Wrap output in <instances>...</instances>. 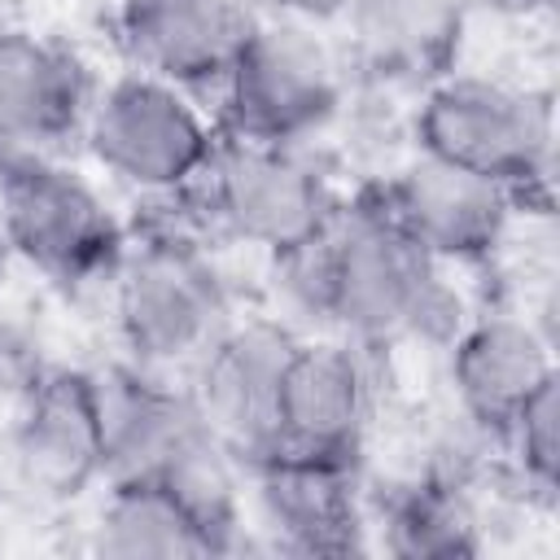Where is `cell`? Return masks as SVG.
<instances>
[{
	"mask_svg": "<svg viewBox=\"0 0 560 560\" xmlns=\"http://www.w3.org/2000/svg\"><path fill=\"white\" fill-rule=\"evenodd\" d=\"M92 551L109 556V560H197V556H210L192 516L149 477L105 481V494H101V508L92 521Z\"/></svg>",
	"mask_w": 560,
	"mask_h": 560,
	"instance_id": "cell-19",
	"label": "cell"
},
{
	"mask_svg": "<svg viewBox=\"0 0 560 560\" xmlns=\"http://www.w3.org/2000/svg\"><path fill=\"white\" fill-rule=\"evenodd\" d=\"M109 311L127 363L162 376H188L236 319L232 289L210 249L171 214L153 219L136 241H127V254L109 280Z\"/></svg>",
	"mask_w": 560,
	"mask_h": 560,
	"instance_id": "cell-3",
	"label": "cell"
},
{
	"mask_svg": "<svg viewBox=\"0 0 560 560\" xmlns=\"http://www.w3.org/2000/svg\"><path fill=\"white\" fill-rule=\"evenodd\" d=\"M477 9H490L499 18H538V13H551L556 0H472V13Z\"/></svg>",
	"mask_w": 560,
	"mask_h": 560,
	"instance_id": "cell-23",
	"label": "cell"
},
{
	"mask_svg": "<svg viewBox=\"0 0 560 560\" xmlns=\"http://www.w3.org/2000/svg\"><path fill=\"white\" fill-rule=\"evenodd\" d=\"M223 131L197 105V92L144 70H122L96 88L83 144L122 188L158 201L201 184Z\"/></svg>",
	"mask_w": 560,
	"mask_h": 560,
	"instance_id": "cell-6",
	"label": "cell"
},
{
	"mask_svg": "<svg viewBox=\"0 0 560 560\" xmlns=\"http://www.w3.org/2000/svg\"><path fill=\"white\" fill-rule=\"evenodd\" d=\"M192 192L210 228L262 254H284L319 236L341 206L337 184L311 144L219 140Z\"/></svg>",
	"mask_w": 560,
	"mask_h": 560,
	"instance_id": "cell-7",
	"label": "cell"
},
{
	"mask_svg": "<svg viewBox=\"0 0 560 560\" xmlns=\"http://www.w3.org/2000/svg\"><path fill=\"white\" fill-rule=\"evenodd\" d=\"M298 337L302 332L280 315H236L184 381L201 420L241 459V468L276 442V385Z\"/></svg>",
	"mask_w": 560,
	"mask_h": 560,
	"instance_id": "cell-12",
	"label": "cell"
},
{
	"mask_svg": "<svg viewBox=\"0 0 560 560\" xmlns=\"http://www.w3.org/2000/svg\"><path fill=\"white\" fill-rule=\"evenodd\" d=\"M96 381L105 407V481L158 477L192 438L210 429L188 385L162 372L118 363L96 372Z\"/></svg>",
	"mask_w": 560,
	"mask_h": 560,
	"instance_id": "cell-16",
	"label": "cell"
},
{
	"mask_svg": "<svg viewBox=\"0 0 560 560\" xmlns=\"http://www.w3.org/2000/svg\"><path fill=\"white\" fill-rule=\"evenodd\" d=\"M0 241L61 293L109 289L127 254V232L105 197L35 149H0Z\"/></svg>",
	"mask_w": 560,
	"mask_h": 560,
	"instance_id": "cell-4",
	"label": "cell"
},
{
	"mask_svg": "<svg viewBox=\"0 0 560 560\" xmlns=\"http://www.w3.org/2000/svg\"><path fill=\"white\" fill-rule=\"evenodd\" d=\"M0 508H4V472H0Z\"/></svg>",
	"mask_w": 560,
	"mask_h": 560,
	"instance_id": "cell-25",
	"label": "cell"
},
{
	"mask_svg": "<svg viewBox=\"0 0 560 560\" xmlns=\"http://www.w3.org/2000/svg\"><path fill=\"white\" fill-rule=\"evenodd\" d=\"M214 96L223 140L315 144L341 114L346 61L319 26L258 9Z\"/></svg>",
	"mask_w": 560,
	"mask_h": 560,
	"instance_id": "cell-5",
	"label": "cell"
},
{
	"mask_svg": "<svg viewBox=\"0 0 560 560\" xmlns=\"http://www.w3.org/2000/svg\"><path fill=\"white\" fill-rule=\"evenodd\" d=\"M0 472L31 503L66 508L105 481V407L88 368L57 363L4 429Z\"/></svg>",
	"mask_w": 560,
	"mask_h": 560,
	"instance_id": "cell-8",
	"label": "cell"
},
{
	"mask_svg": "<svg viewBox=\"0 0 560 560\" xmlns=\"http://www.w3.org/2000/svg\"><path fill=\"white\" fill-rule=\"evenodd\" d=\"M499 451L508 455L516 486L542 508H551L560 486V372L516 411Z\"/></svg>",
	"mask_w": 560,
	"mask_h": 560,
	"instance_id": "cell-20",
	"label": "cell"
},
{
	"mask_svg": "<svg viewBox=\"0 0 560 560\" xmlns=\"http://www.w3.org/2000/svg\"><path fill=\"white\" fill-rule=\"evenodd\" d=\"M254 18V0H118L114 35L131 70L188 92H214Z\"/></svg>",
	"mask_w": 560,
	"mask_h": 560,
	"instance_id": "cell-14",
	"label": "cell"
},
{
	"mask_svg": "<svg viewBox=\"0 0 560 560\" xmlns=\"http://www.w3.org/2000/svg\"><path fill=\"white\" fill-rule=\"evenodd\" d=\"M258 529L284 556H354L368 547L363 459L267 451L245 464Z\"/></svg>",
	"mask_w": 560,
	"mask_h": 560,
	"instance_id": "cell-9",
	"label": "cell"
},
{
	"mask_svg": "<svg viewBox=\"0 0 560 560\" xmlns=\"http://www.w3.org/2000/svg\"><path fill=\"white\" fill-rule=\"evenodd\" d=\"M372 192L381 197L389 219L442 267L490 262L503 249L512 219L521 214L516 197L503 184L420 153H411V162L385 175V184H376Z\"/></svg>",
	"mask_w": 560,
	"mask_h": 560,
	"instance_id": "cell-10",
	"label": "cell"
},
{
	"mask_svg": "<svg viewBox=\"0 0 560 560\" xmlns=\"http://www.w3.org/2000/svg\"><path fill=\"white\" fill-rule=\"evenodd\" d=\"M472 0H350L341 31L363 70L429 83L451 70Z\"/></svg>",
	"mask_w": 560,
	"mask_h": 560,
	"instance_id": "cell-17",
	"label": "cell"
},
{
	"mask_svg": "<svg viewBox=\"0 0 560 560\" xmlns=\"http://www.w3.org/2000/svg\"><path fill=\"white\" fill-rule=\"evenodd\" d=\"M411 149L503 184L521 214L551 206L556 105L542 88L446 70L424 83L411 109Z\"/></svg>",
	"mask_w": 560,
	"mask_h": 560,
	"instance_id": "cell-2",
	"label": "cell"
},
{
	"mask_svg": "<svg viewBox=\"0 0 560 560\" xmlns=\"http://www.w3.org/2000/svg\"><path fill=\"white\" fill-rule=\"evenodd\" d=\"M556 376V337L525 311H486L464 319L446 341V381L455 411L503 442L516 411Z\"/></svg>",
	"mask_w": 560,
	"mask_h": 560,
	"instance_id": "cell-13",
	"label": "cell"
},
{
	"mask_svg": "<svg viewBox=\"0 0 560 560\" xmlns=\"http://www.w3.org/2000/svg\"><path fill=\"white\" fill-rule=\"evenodd\" d=\"M267 4V13H276V18H289V22H302V26H337L341 22V13H346V4L350 0H262Z\"/></svg>",
	"mask_w": 560,
	"mask_h": 560,
	"instance_id": "cell-22",
	"label": "cell"
},
{
	"mask_svg": "<svg viewBox=\"0 0 560 560\" xmlns=\"http://www.w3.org/2000/svg\"><path fill=\"white\" fill-rule=\"evenodd\" d=\"M464 324L459 298L381 206L372 188L341 201L324 228V328L381 350L402 337L451 341Z\"/></svg>",
	"mask_w": 560,
	"mask_h": 560,
	"instance_id": "cell-1",
	"label": "cell"
},
{
	"mask_svg": "<svg viewBox=\"0 0 560 560\" xmlns=\"http://www.w3.org/2000/svg\"><path fill=\"white\" fill-rule=\"evenodd\" d=\"M96 79L88 61L39 31L0 22V144L52 153L83 136Z\"/></svg>",
	"mask_w": 560,
	"mask_h": 560,
	"instance_id": "cell-15",
	"label": "cell"
},
{
	"mask_svg": "<svg viewBox=\"0 0 560 560\" xmlns=\"http://www.w3.org/2000/svg\"><path fill=\"white\" fill-rule=\"evenodd\" d=\"M368 529L402 560H468L486 547L472 486L433 468H416L368 503Z\"/></svg>",
	"mask_w": 560,
	"mask_h": 560,
	"instance_id": "cell-18",
	"label": "cell"
},
{
	"mask_svg": "<svg viewBox=\"0 0 560 560\" xmlns=\"http://www.w3.org/2000/svg\"><path fill=\"white\" fill-rule=\"evenodd\" d=\"M57 368L48 332L35 315L0 306V402L18 407Z\"/></svg>",
	"mask_w": 560,
	"mask_h": 560,
	"instance_id": "cell-21",
	"label": "cell"
},
{
	"mask_svg": "<svg viewBox=\"0 0 560 560\" xmlns=\"http://www.w3.org/2000/svg\"><path fill=\"white\" fill-rule=\"evenodd\" d=\"M4 258H9V249H4V241H0V284H4Z\"/></svg>",
	"mask_w": 560,
	"mask_h": 560,
	"instance_id": "cell-24",
	"label": "cell"
},
{
	"mask_svg": "<svg viewBox=\"0 0 560 560\" xmlns=\"http://www.w3.org/2000/svg\"><path fill=\"white\" fill-rule=\"evenodd\" d=\"M376 407L368 350L346 337H298L276 385L271 451L363 459Z\"/></svg>",
	"mask_w": 560,
	"mask_h": 560,
	"instance_id": "cell-11",
	"label": "cell"
}]
</instances>
